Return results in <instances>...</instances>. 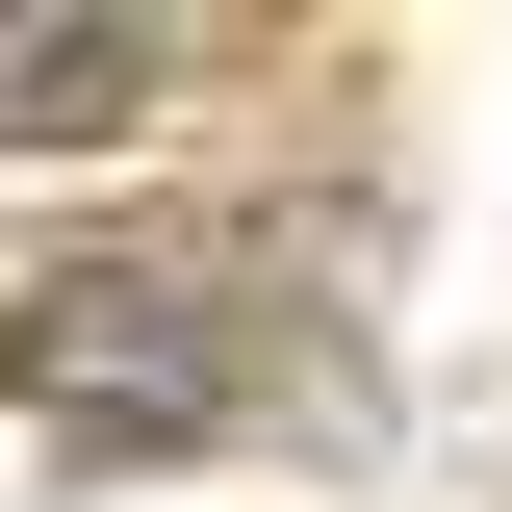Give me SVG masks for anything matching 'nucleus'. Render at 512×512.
I'll return each mask as SVG.
<instances>
[{
	"label": "nucleus",
	"instance_id": "obj_1",
	"mask_svg": "<svg viewBox=\"0 0 512 512\" xmlns=\"http://www.w3.org/2000/svg\"><path fill=\"white\" fill-rule=\"evenodd\" d=\"M256 410V282L231 256H52L0 308V436L26 461H205Z\"/></svg>",
	"mask_w": 512,
	"mask_h": 512
},
{
	"label": "nucleus",
	"instance_id": "obj_2",
	"mask_svg": "<svg viewBox=\"0 0 512 512\" xmlns=\"http://www.w3.org/2000/svg\"><path fill=\"white\" fill-rule=\"evenodd\" d=\"M205 26H154V0H0V154H103V128L180 103Z\"/></svg>",
	"mask_w": 512,
	"mask_h": 512
}]
</instances>
